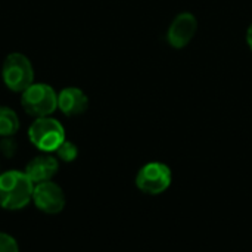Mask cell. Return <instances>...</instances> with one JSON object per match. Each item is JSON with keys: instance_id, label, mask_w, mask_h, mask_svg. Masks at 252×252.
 Returning <instances> with one entry per match:
<instances>
[{"instance_id": "obj_1", "label": "cell", "mask_w": 252, "mask_h": 252, "mask_svg": "<svg viewBox=\"0 0 252 252\" xmlns=\"http://www.w3.org/2000/svg\"><path fill=\"white\" fill-rule=\"evenodd\" d=\"M34 183L25 171L9 170L0 173V207L7 211L25 208L32 201Z\"/></svg>"}, {"instance_id": "obj_2", "label": "cell", "mask_w": 252, "mask_h": 252, "mask_svg": "<svg viewBox=\"0 0 252 252\" xmlns=\"http://www.w3.org/2000/svg\"><path fill=\"white\" fill-rule=\"evenodd\" d=\"M21 105L31 117H49L58 109V94L49 84L32 83L27 90L22 92Z\"/></svg>"}, {"instance_id": "obj_3", "label": "cell", "mask_w": 252, "mask_h": 252, "mask_svg": "<svg viewBox=\"0 0 252 252\" xmlns=\"http://www.w3.org/2000/svg\"><path fill=\"white\" fill-rule=\"evenodd\" d=\"M28 139L43 154H52L65 140V130L55 118H35L28 128Z\"/></svg>"}, {"instance_id": "obj_4", "label": "cell", "mask_w": 252, "mask_h": 252, "mask_svg": "<svg viewBox=\"0 0 252 252\" xmlns=\"http://www.w3.org/2000/svg\"><path fill=\"white\" fill-rule=\"evenodd\" d=\"M1 77L9 90L22 93L34 83V68L25 55L10 53L3 62Z\"/></svg>"}, {"instance_id": "obj_5", "label": "cell", "mask_w": 252, "mask_h": 252, "mask_svg": "<svg viewBox=\"0 0 252 252\" xmlns=\"http://www.w3.org/2000/svg\"><path fill=\"white\" fill-rule=\"evenodd\" d=\"M173 182L171 168L159 161H152L145 164L136 174V188L151 196H157L164 193Z\"/></svg>"}, {"instance_id": "obj_6", "label": "cell", "mask_w": 252, "mask_h": 252, "mask_svg": "<svg viewBox=\"0 0 252 252\" xmlns=\"http://www.w3.org/2000/svg\"><path fill=\"white\" fill-rule=\"evenodd\" d=\"M32 202L37 207V210H40L41 213L53 216L63 210L66 199L62 188L58 183L49 180L34 185Z\"/></svg>"}, {"instance_id": "obj_7", "label": "cell", "mask_w": 252, "mask_h": 252, "mask_svg": "<svg viewBox=\"0 0 252 252\" xmlns=\"http://www.w3.org/2000/svg\"><path fill=\"white\" fill-rule=\"evenodd\" d=\"M196 18L190 12H182L170 24L167 31V41L174 49H183L192 41V38L196 34Z\"/></svg>"}, {"instance_id": "obj_8", "label": "cell", "mask_w": 252, "mask_h": 252, "mask_svg": "<svg viewBox=\"0 0 252 252\" xmlns=\"http://www.w3.org/2000/svg\"><path fill=\"white\" fill-rule=\"evenodd\" d=\"M58 170H59L58 158H55L49 154H43V155L32 158L27 164L25 174L31 179V182L34 185H37V183L52 180L58 174Z\"/></svg>"}, {"instance_id": "obj_9", "label": "cell", "mask_w": 252, "mask_h": 252, "mask_svg": "<svg viewBox=\"0 0 252 252\" xmlns=\"http://www.w3.org/2000/svg\"><path fill=\"white\" fill-rule=\"evenodd\" d=\"M58 108L68 117L83 114L89 108V97L81 89L66 87L58 94Z\"/></svg>"}, {"instance_id": "obj_10", "label": "cell", "mask_w": 252, "mask_h": 252, "mask_svg": "<svg viewBox=\"0 0 252 252\" xmlns=\"http://www.w3.org/2000/svg\"><path fill=\"white\" fill-rule=\"evenodd\" d=\"M19 130L16 112L7 106H0V137H10Z\"/></svg>"}, {"instance_id": "obj_11", "label": "cell", "mask_w": 252, "mask_h": 252, "mask_svg": "<svg viewBox=\"0 0 252 252\" xmlns=\"http://www.w3.org/2000/svg\"><path fill=\"white\" fill-rule=\"evenodd\" d=\"M55 154H56V157L61 161H63V162H72L78 157V148H77L75 143H72V142H69V140L65 139L59 145V148L55 151Z\"/></svg>"}, {"instance_id": "obj_12", "label": "cell", "mask_w": 252, "mask_h": 252, "mask_svg": "<svg viewBox=\"0 0 252 252\" xmlns=\"http://www.w3.org/2000/svg\"><path fill=\"white\" fill-rule=\"evenodd\" d=\"M0 252H19L16 239L9 233L0 232Z\"/></svg>"}, {"instance_id": "obj_13", "label": "cell", "mask_w": 252, "mask_h": 252, "mask_svg": "<svg viewBox=\"0 0 252 252\" xmlns=\"http://www.w3.org/2000/svg\"><path fill=\"white\" fill-rule=\"evenodd\" d=\"M247 43H248L250 49L252 50V22L251 25L248 27V31H247Z\"/></svg>"}]
</instances>
